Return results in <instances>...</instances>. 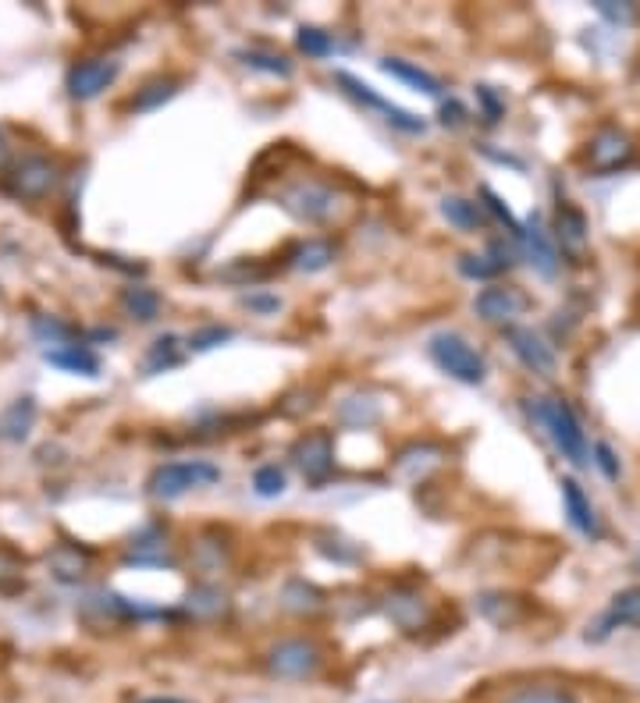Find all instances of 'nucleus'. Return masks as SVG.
I'll use <instances>...</instances> for the list:
<instances>
[{
    "label": "nucleus",
    "mask_w": 640,
    "mask_h": 703,
    "mask_svg": "<svg viewBox=\"0 0 640 703\" xmlns=\"http://www.w3.org/2000/svg\"><path fill=\"white\" fill-rule=\"evenodd\" d=\"M534 420L548 430V437L555 448L562 452V458H569L573 466L594 462L587 448V434H583L577 412L569 409L566 398H534Z\"/></svg>",
    "instance_id": "nucleus-1"
},
{
    "label": "nucleus",
    "mask_w": 640,
    "mask_h": 703,
    "mask_svg": "<svg viewBox=\"0 0 640 703\" xmlns=\"http://www.w3.org/2000/svg\"><path fill=\"white\" fill-rule=\"evenodd\" d=\"M427 355H431V363L441 373H449V377L459 384L477 387L488 380V363H484V355L455 331H438L431 341H427Z\"/></svg>",
    "instance_id": "nucleus-2"
},
{
    "label": "nucleus",
    "mask_w": 640,
    "mask_h": 703,
    "mask_svg": "<svg viewBox=\"0 0 640 703\" xmlns=\"http://www.w3.org/2000/svg\"><path fill=\"white\" fill-rule=\"evenodd\" d=\"M221 480V469L213 462H203V458H185V462H164L150 472L147 491L156 501H178L189 491H199V487H210Z\"/></svg>",
    "instance_id": "nucleus-3"
},
{
    "label": "nucleus",
    "mask_w": 640,
    "mask_h": 703,
    "mask_svg": "<svg viewBox=\"0 0 640 703\" xmlns=\"http://www.w3.org/2000/svg\"><path fill=\"white\" fill-rule=\"evenodd\" d=\"M267 671L275 679H289V682H303L313 679L324 665V651L313 640H281L267 651Z\"/></svg>",
    "instance_id": "nucleus-4"
},
{
    "label": "nucleus",
    "mask_w": 640,
    "mask_h": 703,
    "mask_svg": "<svg viewBox=\"0 0 640 703\" xmlns=\"http://www.w3.org/2000/svg\"><path fill=\"white\" fill-rule=\"evenodd\" d=\"M289 458L310 487H324L335 472V437L327 430H310L292 444Z\"/></svg>",
    "instance_id": "nucleus-5"
},
{
    "label": "nucleus",
    "mask_w": 640,
    "mask_h": 703,
    "mask_svg": "<svg viewBox=\"0 0 640 703\" xmlns=\"http://www.w3.org/2000/svg\"><path fill=\"white\" fill-rule=\"evenodd\" d=\"M278 203L284 213H292L303 224H324L338 207V196L321 181H292L289 189H281Z\"/></svg>",
    "instance_id": "nucleus-6"
},
{
    "label": "nucleus",
    "mask_w": 640,
    "mask_h": 703,
    "mask_svg": "<svg viewBox=\"0 0 640 703\" xmlns=\"http://www.w3.org/2000/svg\"><path fill=\"white\" fill-rule=\"evenodd\" d=\"M4 189L14 199H47L57 189V164L50 156H39V153L22 156V161L11 164Z\"/></svg>",
    "instance_id": "nucleus-7"
},
{
    "label": "nucleus",
    "mask_w": 640,
    "mask_h": 703,
    "mask_svg": "<svg viewBox=\"0 0 640 703\" xmlns=\"http://www.w3.org/2000/svg\"><path fill=\"white\" fill-rule=\"evenodd\" d=\"M531 309V298H526L520 289H512V284H488V289H480L477 298H474V313L484 320V324H494L509 331V327H516V320L523 313Z\"/></svg>",
    "instance_id": "nucleus-8"
},
{
    "label": "nucleus",
    "mask_w": 640,
    "mask_h": 703,
    "mask_svg": "<svg viewBox=\"0 0 640 703\" xmlns=\"http://www.w3.org/2000/svg\"><path fill=\"white\" fill-rule=\"evenodd\" d=\"M338 85H341V93H349V96L356 99V104H363V107H370V110L384 114V121L395 125L398 132H423V118H417V114L406 110V107L392 104V99H384L381 93L370 90V85H366L363 79L349 75V71H338Z\"/></svg>",
    "instance_id": "nucleus-9"
},
{
    "label": "nucleus",
    "mask_w": 640,
    "mask_h": 703,
    "mask_svg": "<svg viewBox=\"0 0 640 703\" xmlns=\"http://www.w3.org/2000/svg\"><path fill=\"white\" fill-rule=\"evenodd\" d=\"M118 71H121V65L114 61V57H85V61L68 68V79H65L68 96L71 99H93L104 90H110L114 79H118Z\"/></svg>",
    "instance_id": "nucleus-10"
},
{
    "label": "nucleus",
    "mask_w": 640,
    "mask_h": 703,
    "mask_svg": "<svg viewBox=\"0 0 640 703\" xmlns=\"http://www.w3.org/2000/svg\"><path fill=\"white\" fill-rule=\"evenodd\" d=\"M633 161V139L622 132V128H602L594 132L587 142V171L594 175H612Z\"/></svg>",
    "instance_id": "nucleus-11"
},
{
    "label": "nucleus",
    "mask_w": 640,
    "mask_h": 703,
    "mask_svg": "<svg viewBox=\"0 0 640 703\" xmlns=\"http://www.w3.org/2000/svg\"><path fill=\"white\" fill-rule=\"evenodd\" d=\"M640 625V586H626V590L612 594L608 608L597 614V622L587 629L591 643L608 640L616 629H637Z\"/></svg>",
    "instance_id": "nucleus-12"
},
{
    "label": "nucleus",
    "mask_w": 640,
    "mask_h": 703,
    "mask_svg": "<svg viewBox=\"0 0 640 703\" xmlns=\"http://www.w3.org/2000/svg\"><path fill=\"white\" fill-rule=\"evenodd\" d=\"M505 345L512 349V355H516L526 370L537 373V377H551L555 366H559L555 349L534 331V327H520V324L509 327V331H505Z\"/></svg>",
    "instance_id": "nucleus-13"
},
{
    "label": "nucleus",
    "mask_w": 640,
    "mask_h": 703,
    "mask_svg": "<svg viewBox=\"0 0 640 703\" xmlns=\"http://www.w3.org/2000/svg\"><path fill=\"white\" fill-rule=\"evenodd\" d=\"M384 611H388V619L403 629V633H420V629L431 622V600L420 590H409V586L392 590L388 600H384Z\"/></svg>",
    "instance_id": "nucleus-14"
},
{
    "label": "nucleus",
    "mask_w": 640,
    "mask_h": 703,
    "mask_svg": "<svg viewBox=\"0 0 640 703\" xmlns=\"http://www.w3.org/2000/svg\"><path fill=\"white\" fill-rule=\"evenodd\" d=\"M520 246H523V256L531 260V267L537 270L540 278H555V274H559V263H562L559 260V249H555V242L548 238V232L534 218L523 224Z\"/></svg>",
    "instance_id": "nucleus-15"
},
{
    "label": "nucleus",
    "mask_w": 640,
    "mask_h": 703,
    "mask_svg": "<svg viewBox=\"0 0 640 703\" xmlns=\"http://www.w3.org/2000/svg\"><path fill=\"white\" fill-rule=\"evenodd\" d=\"M43 359L50 366L65 370V373H75V377H100V355L82 345V341H68V345H54V349H43Z\"/></svg>",
    "instance_id": "nucleus-16"
},
{
    "label": "nucleus",
    "mask_w": 640,
    "mask_h": 703,
    "mask_svg": "<svg viewBox=\"0 0 640 703\" xmlns=\"http://www.w3.org/2000/svg\"><path fill=\"white\" fill-rule=\"evenodd\" d=\"M555 238H559L562 253L569 256H583L587 253V218L573 207V203H559L555 210Z\"/></svg>",
    "instance_id": "nucleus-17"
},
{
    "label": "nucleus",
    "mask_w": 640,
    "mask_h": 703,
    "mask_svg": "<svg viewBox=\"0 0 640 703\" xmlns=\"http://www.w3.org/2000/svg\"><path fill=\"white\" fill-rule=\"evenodd\" d=\"M562 508L569 515V523H573V529H580L583 537H591V540L602 537V523H597L594 505L587 501V494L580 491V483L569 477L562 480Z\"/></svg>",
    "instance_id": "nucleus-18"
},
{
    "label": "nucleus",
    "mask_w": 640,
    "mask_h": 703,
    "mask_svg": "<svg viewBox=\"0 0 640 703\" xmlns=\"http://www.w3.org/2000/svg\"><path fill=\"white\" fill-rule=\"evenodd\" d=\"M90 551L79 548V543H57L47 554V569L57 583H79L85 572H90Z\"/></svg>",
    "instance_id": "nucleus-19"
},
{
    "label": "nucleus",
    "mask_w": 640,
    "mask_h": 703,
    "mask_svg": "<svg viewBox=\"0 0 640 703\" xmlns=\"http://www.w3.org/2000/svg\"><path fill=\"white\" fill-rule=\"evenodd\" d=\"M335 242H327V238H306V242H299V246L289 253V267L299 270V274H321V270H327L335 263Z\"/></svg>",
    "instance_id": "nucleus-20"
},
{
    "label": "nucleus",
    "mask_w": 640,
    "mask_h": 703,
    "mask_svg": "<svg viewBox=\"0 0 640 703\" xmlns=\"http://www.w3.org/2000/svg\"><path fill=\"white\" fill-rule=\"evenodd\" d=\"M228 594L221 586H210V583H199L193 586L189 594H185V611L193 614V619H203V622H218L228 614Z\"/></svg>",
    "instance_id": "nucleus-21"
},
{
    "label": "nucleus",
    "mask_w": 640,
    "mask_h": 703,
    "mask_svg": "<svg viewBox=\"0 0 640 703\" xmlns=\"http://www.w3.org/2000/svg\"><path fill=\"white\" fill-rule=\"evenodd\" d=\"M381 71H384V75H392V79H403L406 85H412V90L423 93V96H441L438 75H431V71L412 65V61H403V57H384Z\"/></svg>",
    "instance_id": "nucleus-22"
},
{
    "label": "nucleus",
    "mask_w": 640,
    "mask_h": 703,
    "mask_svg": "<svg viewBox=\"0 0 640 703\" xmlns=\"http://www.w3.org/2000/svg\"><path fill=\"white\" fill-rule=\"evenodd\" d=\"M118 303L125 309V317H132L139 324H153L161 317V295L147 289V284H128V289H121Z\"/></svg>",
    "instance_id": "nucleus-23"
},
{
    "label": "nucleus",
    "mask_w": 640,
    "mask_h": 703,
    "mask_svg": "<svg viewBox=\"0 0 640 703\" xmlns=\"http://www.w3.org/2000/svg\"><path fill=\"white\" fill-rule=\"evenodd\" d=\"M441 218H445L455 232H463V235H477L484 227L480 203H474V199H463V196H445V199H441Z\"/></svg>",
    "instance_id": "nucleus-24"
},
{
    "label": "nucleus",
    "mask_w": 640,
    "mask_h": 703,
    "mask_svg": "<svg viewBox=\"0 0 640 703\" xmlns=\"http://www.w3.org/2000/svg\"><path fill=\"white\" fill-rule=\"evenodd\" d=\"M128 562L132 565H175V558L167 554V540L156 526L142 529L132 540V551H128Z\"/></svg>",
    "instance_id": "nucleus-25"
},
{
    "label": "nucleus",
    "mask_w": 640,
    "mask_h": 703,
    "mask_svg": "<svg viewBox=\"0 0 640 703\" xmlns=\"http://www.w3.org/2000/svg\"><path fill=\"white\" fill-rule=\"evenodd\" d=\"M182 338L178 335H164V338H156L153 345L147 349V355H142V373L147 377H156V373H164V370H175L182 363Z\"/></svg>",
    "instance_id": "nucleus-26"
},
{
    "label": "nucleus",
    "mask_w": 640,
    "mask_h": 703,
    "mask_svg": "<svg viewBox=\"0 0 640 703\" xmlns=\"http://www.w3.org/2000/svg\"><path fill=\"white\" fill-rule=\"evenodd\" d=\"M281 608L284 611H295V614H313L324 608V594L317 586H310L303 579H289L281 590Z\"/></svg>",
    "instance_id": "nucleus-27"
},
{
    "label": "nucleus",
    "mask_w": 640,
    "mask_h": 703,
    "mask_svg": "<svg viewBox=\"0 0 640 703\" xmlns=\"http://www.w3.org/2000/svg\"><path fill=\"white\" fill-rule=\"evenodd\" d=\"M33 420H36V401L33 398H19L11 401L0 415V434L11 437V441H22L28 437V430H33Z\"/></svg>",
    "instance_id": "nucleus-28"
},
{
    "label": "nucleus",
    "mask_w": 640,
    "mask_h": 703,
    "mask_svg": "<svg viewBox=\"0 0 640 703\" xmlns=\"http://www.w3.org/2000/svg\"><path fill=\"white\" fill-rule=\"evenodd\" d=\"M235 57L246 68L253 71H267V75H281V79H289L295 65L289 61L284 54H275V50H260V47H246V50H235Z\"/></svg>",
    "instance_id": "nucleus-29"
},
{
    "label": "nucleus",
    "mask_w": 640,
    "mask_h": 703,
    "mask_svg": "<svg viewBox=\"0 0 640 703\" xmlns=\"http://www.w3.org/2000/svg\"><path fill=\"white\" fill-rule=\"evenodd\" d=\"M502 703H577V696L562 690V686L531 682V686H516Z\"/></svg>",
    "instance_id": "nucleus-30"
},
{
    "label": "nucleus",
    "mask_w": 640,
    "mask_h": 703,
    "mask_svg": "<svg viewBox=\"0 0 640 703\" xmlns=\"http://www.w3.org/2000/svg\"><path fill=\"white\" fill-rule=\"evenodd\" d=\"M182 90V79H150L142 90H136V96H132V107L136 110H156L161 104H167L171 96H175Z\"/></svg>",
    "instance_id": "nucleus-31"
},
{
    "label": "nucleus",
    "mask_w": 640,
    "mask_h": 703,
    "mask_svg": "<svg viewBox=\"0 0 640 703\" xmlns=\"http://www.w3.org/2000/svg\"><path fill=\"white\" fill-rule=\"evenodd\" d=\"M338 420L346 426H370V423L381 420V406H377V401L356 395V398H346L338 406Z\"/></svg>",
    "instance_id": "nucleus-32"
},
{
    "label": "nucleus",
    "mask_w": 640,
    "mask_h": 703,
    "mask_svg": "<svg viewBox=\"0 0 640 703\" xmlns=\"http://www.w3.org/2000/svg\"><path fill=\"white\" fill-rule=\"evenodd\" d=\"M480 199H484V203H480V207H484V210H488V213H494V218H498V224H505V232H509V238H512V242H520V235H523V224L516 221V213H512V210H509V203H505V199H502V196H498V192L491 189V185H480Z\"/></svg>",
    "instance_id": "nucleus-33"
},
{
    "label": "nucleus",
    "mask_w": 640,
    "mask_h": 703,
    "mask_svg": "<svg viewBox=\"0 0 640 703\" xmlns=\"http://www.w3.org/2000/svg\"><path fill=\"white\" fill-rule=\"evenodd\" d=\"M295 47L303 50L306 57H331L335 54V39L331 33H324V28L317 25H299V33H295Z\"/></svg>",
    "instance_id": "nucleus-34"
},
{
    "label": "nucleus",
    "mask_w": 640,
    "mask_h": 703,
    "mask_svg": "<svg viewBox=\"0 0 640 703\" xmlns=\"http://www.w3.org/2000/svg\"><path fill=\"white\" fill-rule=\"evenodd\" d=\"M253 491L260 497H281L284 494V469L278 462H267L253 472Z\"/></svg>",
    "instance_id": "nucleus-35"
},
{
    "label": "nucleus",
    "mask_w": 640,
    "mask_h": 703,
    "mask_svg": "<svg viewBox=\"0 0 640 703\" xmlns=\"http://www.w3.org/2000/svg\"><path fill=\"white\" fill-rule=\"evenodd\" d=\"M33 335H36L47 349H54V345H68V341H75V338H71L75 331H71L68 324L50 320V317H36V320H33Z\"/></svg>",
    "instance_id": "nucleus-36"
},
{
    "label": "nucleus",
    "mask_w": 640,
    "mask_h": 703,
    "mask_svg": "<svg viewBox=\"0 0 640 703\" xmlns=\"http://www.w3.org/2000/svg\"><path fill=\"white\" fill-rule=\"evenodd\" d=\"M459 274L469 278V281H491L494 274H502V267H498L491 256L466 253V256H459Z\"/></svg>",
    "instance_id": "nucleus-37"
},
{
    "label": "nucleus",
    "mask_w": 640,
    "mask_h": 703,
    "mask_svg": "<svg viewBox=\"0 0 640 703\" xmlns=\"http://www.w3.org/2000/svg\"><path fill=\"white\" fill-rule=\"evenodd\" d=\"M232 338V331L221 324H210V327H199V331H193L189 338H185V349L189 352H210V349H218L221 341Z\"/></svg>",
    "instance_id": "nucleus-38"
},
{
    "label": "nucleus",
    "mask_w": 640,
    "mask_h": 703,
    "mask_svg": "<svg viewBox=\"0 0 640 703\" xmlns=\"http://www.w3.org/2000/svg\"><path fill=\"white\" fill-rule=\"evenodd\" d=\"M597 14H605L608 22H616V25H630L637 19V8L633 4H612V0H597Z\"/></svg>",
    "instance_id": "nucleus-39"
},
{
    "label": "nucleus",
    "mask_w": 640,
    "mask_h": 703,
    "mask_svg": "<svg viewBox=\"0 0 640 703\" xmlns=\"http://www.w3.org/2000/svg\"><path fill=\"white\" fill-rule=\"evenodd\" d=\"M477 99H480V107H484V121H488V125H494V121L505 114V104L494 96L491 85H477Z\"/></svg>",
    "instance_id": "nucleus-40"
},
{
    "label": "nucleus",
    "mask_w": 640,
    "mask_h": 703,
    "mask_svg": "<svg viewBox=\"0 0 640 703\" xmlns=\"http://www.w3.org/2000/svg\"><path fill=\"white\" fill-rule=\"evenodd\" d=\"M242 306L253 309V313H260V317H270V313L281 309V298L278 295H264V292H249L246 298H242Z\"/></svg>",
    "instance_id": "nucleus-41"
},
{
    "label": "nucleus",
    "mask_w": 640,
    "mask_h": 703,
    "mask_svg": "<svg viewBox=\"0 0 640 703\" xmlns=\"http://www.w3.org/2000/svg\"><path fill=\"white\" fill-rule=\"evenodd\" d=\"M22 576V562L11 551H0V590H11Z\"/></svg>",
    "instance_id": "nucleus-42"
},
{
    "label": "nucleus",
    "mask_w": 640,
    "mask_h": 703,
    "mask_svg": "<svg viewBox=\"0 0 640 703\" xmlns=\"http://www.w3.org/2000/svg\"><path fill=\"white\" fill-rule=\"evenodd\" d=\"M594 462H597V469L605 472L608 480H619V458H616V452L608 448V444H594Z\"/></svg>",
    "instance_id": "nucleus-43"
},
{
    "label": "nucleus",
    "mask_w": 640,
    "mask_h": 703,
    "mask_svg": "<svg viewBox=\"0 0 640 703\" xmlns=\"http://www.w3.org/2000/svg\"><path fill=\"white\" fill-rule=\"evenodd\" d=\"M441 125L445 128H459V125H466V110H463V104H441Z\"/></svg>",
    "instance_id": "nucleus-44"
},
{
    "label": "nucleus",
    "mask_w": 640,
    "mask_h": 703,
    "mask_svg": "<svg viewBox=\"0 0 640 703\" xmlns=\"http://www.w3.org/2000/svg\"><path fill=\"white\" fill-rule=\"evenodd\" d=\"M4 161H8V139L0 132V167H4Z\"/></svg>",
    "instance_id": "nucleus-45"
},
{
    "label": "nucleus",
    "mask_w": 640,
    "mask_h": 703,
    "mask_svg": "<svg viewBox=\"0 0 640 703\" xmlns=\"http://www.w3.org/2000/svg\"><path fill=\"white\" fill-rule=\"evenodd\" d=\"M142 703H185V700H175V696H153V700H142Z\"/></svg>",
    "instance_id": "nucleus-46"
}]
</instances>
